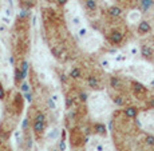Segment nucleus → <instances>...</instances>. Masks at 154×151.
<instances>
[{
  "instance_id": "a211bd4d",
  "label": "nucleus",
  "mask_w": 154,
  "mask_h": 151,
  "mask_svg": "<svg viewBox=\"0 0 154 151\" xmlns=\"http://www.w3.org/2000/svg\"><path fill=\"white\" fill-rule=\"evenodd\" d=\"M24 79V75H23V71L22 68H15V80L20 82Z\"/></svg>"
},
{
  "instance_id": "4468645a",
  "label": "nucleus",
  "mask_w": 154,
  "mask_h": 151,
  "mask_svg": "<svg viewBox=\"0 0 154 151\" xmlns=\"http://www.w3.org/2000/svg\"><path fill=\"white\" fill-rule=\"evenodd\" d=\"M110 86L112 88H119V87H122V82H121V79L118 76H111Z\"/></svg>"
},
{
  "instance_id": "72a5a7b5",
  "label": "nucleus",
  "mask_w": 154,
  "mask_h": 151,
  "mask_svg": "<svg viewBox=\"0 0 154 151\" xmlns=\"http://www.w3.org/2000/svg\"><path fill=\"white\" fill-rule=\"evenodd\" d=\"M27 127H28V119H27V118H26V119L23 120V124H22V130H24V131H26V130H27Z\"/></svg>"
},
{
  "instance_id": "20e7f679",
  "label": "nucleus",
  "mask_w": 154,
  "mask_h": 151,
  "mask_svg": "<svg viewBox=\"0 0 154 151\" xmlns=\"http://www.w3.org/2000/svg\"><path fill=\"white\" fill-rule=\"evenodd\" d=\"M122 40H123V34L121 31H112L111 34H110V41L112 44H121L122 43Z\"/></svg>"
},
{
  "instance_id": "2eb2a0df",
  "label": "nucleus",
  "mask_w": 154,
  "mask_h": 151,
  "mask_svg": "<svg viewBox=\"0 0 154 151\" xmlns=\"http://www.w3.org/2000/svg\"><path fill=\"white\" fill-rule=\"evenodd\" d=\"M85 4H86V8H87L88 11H95L97 7H98L95 0H86Z\"/></svg>"
},
{
  "instance_id": "6ab92c4d",
  "label": "nucleus",
  "mask_w": 154,
  "mask_h": 151,
  "mask_svg": "<svg viewBox=\"0 0 154 151\" xmlns=\"http://www.w3.org/2000/svg\"><path fill=\"white\" fill-rule=\"evenodd\" d=\"M58 135H59V130H58V128H52L51 131L48 132V135H47V138H48L50 140H55V139L58 138Z\"/></svg>"
},
{
  "instance_id": "f704fd0d",
  "label": "nucleus",
  "mask_w": 154,
  "mask_h": 151,
  "mask_svg": "<svg viewBox=\"0 0 154 151\" xmlns=\"http://www.w3.org/2000/svg\"><path fill=\"white\" fill-rule=\"evenodd\" d=\"M5 96V92H4V88H3V86L0 84V99H4Z\"/></svg>"
},
{
  "instance_id": "c85d7f7f",
  "label": "nucleus",
  "mask_w": 154,
  "mask_h": 151,
  "mask_svg": "<svg viewBox=\"0 0 154 151\" xmlns=\"http://www.w3.org/2000/svg\"><path fill=\"white\" fill-rule=\"evenodd\" d=\"M0 19H2V22H3V23H4V24H10V23H11V19H10V17L4 16V15H3V16H2V17H0Z\"/></svg>"
},
{
  "instance_id": "b1692460",
  "label": "nucleus",
  "mask_w": 154,
  "mask_h": 151,
  "mask_svg": "<svg viewBox=\"0 0 154 151\" xmlns=\"http://www.w3.org/2000/svg\"><path fill=\"white\" fill-rule=\"evenodd\" d=\"M20 88H22V91L23 92H29V86H28V83L27 82H23L22 83V86H20Z\"/></svg>"
},
{
  "instance_id": "5701e85b",
  "label": "nucleus",
  "mask_w": 154,
  "mask_h": 151,
  "mask_svg": "<svg viewBox=\"0 0 154 151\" xmlns=\"http://www.w3.org/2000/svg\"><path fill=\"white\" fill-rule=\"evenodd\" d=\"M112 102H114L117 106H123V99H122V96H119V95L112 98Z\"/></svg>"
},
{
  "instance_id": "58836bf2",
  "label": "nucleus",
  "mask_w": 154,
  "mask_h": 151,
  "mask_svg": "<svg viewBox=\"0 0 154 151\" xmlns=\"http://www.w3.org/2000/svg\"><path fill=\"white\" fill-rule=\"evenodd\" d=\"M67 2H69V0H58L59 4H67Z\"/></svg>"
},
{
  "instance_id": "473e14b6",
  "label": "nucleus",
  "mask_w": 154,
  "mask_h": 151,
  "mask_svg": "<svg viewBox=\"0 0 154 151\" xmlns=\"http://www.w3.org/2000/svg\"><path fill=\"white\" fill-rule=\"evenodd\" d=\"M27 150H31L32 149V139L31 138H27V146H26Z\"/></svg>"
},
{
  "instance_id": "0eeeda50",
  "label": "nucleus",
  "mask_w": 154,
  "mask_h": 151,
  "mask_svg": "<svg viewBox=\"0 0 154 151\" xmlns=\"http://www.w3.org/2000/svg\"><path fill=\"white\" fill-rule=\"evenodd\" d=\"M44 120H34V124H32V128L36 134H42L44 131Z\"/></svg>"
},
{
  "instance_id": "f8f14e48",
  "label": "nucleus",
  "mask_w": 154,
  "mask_h": 151,
  "mask_svg": "<svg viewBox=\"0 0 154 151\" xmlns=\"http://www.w3.org/2000/svg\"><path fill=\"white\" fill-rule=\"evenodd\" d=\"M140 17H141V12L140 11H131L129 12V22L130 23H140Z\"/></svg>"
},
{
  "instance_id": "bb28decb",
  "label": "nucleus",
  "mask_w": 154,
  "mask_h": 151,
  "mask_svg": "<svg viewBox=\"0 0 154 151\" xmlns=\"http://www.w3.org/2000/svg\"><path fill=\"white\" fill-rule=\"evenodd\" d=\"M79 99L82 100V102H87V99H88V95L86 92H81L79 94Z\"/></svg>"
},
{
  "instance_id": "6e6552de",
  "label": "nucleus",
  "mask_w": 154,
  "mask_h": 151,
  "mask_svg": "<svg viewBox=\"0 0 154 151\" xmlns=\"http://www.w3.org/2000/svg\"><path fill=\"white\" fill-rule=\"evenodd\" d=\"M87 83H88V86H90L91 88H94V90H98V88L100 87L98 78H97V76H94V75L88 76V78H87Z\"/></svg>"
},
{
  "instance_id": "4be33fe9",
  "label": "nucleus",
  "mask_w": 154,
  "mask_h": 151,
  "mask_svg": "<svg viewBox=\"0 0 154 151\" xmlns=\"http://www.w3.org/2000/svg\"><path fill=\"white\" fill-rule=\"evenodd\" d=\"M20 68H22L23 75H24V79H26V76H27V71H28V62H27V60L23 62L22 66H20Z\"/></svg>"
},
{
  "instance_id": "ddd939ff",
  "label": "nucleus",
  "mask_w": 154,
  "mask_h": 151,
  "mask_svg": "<svg viewBox=\"0 0 154 151\" xmlns=\"http://www.w3.org/2000/svg\"><path fill=\"white\" fill-rule=\"evenodd\" d=\"M109 14H110V16H112V17H119L121 15H122V10H121L119 7H117V5H112V7L109 8Z\"/></svg>"
},
{
  "instance_id": "7ed1b4c3",
  "label": "nucleus",
  "mask_w": 154,
  "mask_h": 151,
  "mask_svg": "<svg viewBox=\"0 0 154 151\" xmlns=\"http://www.w3.org/2000/svg\"><path fill=\"white\" fill-rule=\"evenodd\" d=\"M150 29H152V26H150V23L147 22V20H141V22L138 23V34L140 35L149 34Z\"/></svg>"
},
{
  "instance_id": "ea45409f",
  "label": "nucleus",
  "mask_w": 154,
  "mask_h": 151,
  "mask_svg": "<svg viewBox=\"0 0 154 151\" xmlns=\"http://www.w3.org/2000/svg\"><path fill=\"white\" fill-rule=\"evenodd\" d=\"M130 2H133V3H137V2H140V0H130Z\"/></svg>"
},
{
  "instance_id": "1a4fd4ad",
  "label": "nucleus",
  "mask_w": 154,
  "mask_h": 151,
  "mask_svg": "<svg viewBox=\"0 0 154 151\" xmlns=\"http://www.w3.org/2000/svg\"><path fill=\"white\" fill-rule=\"evenodd\" d=\"M140 7L142 12H147L153 7V0H140Z\"/></svg>"
},
{
  "instance_id": "a19ab883",
  "label": "nucleus",
  "mask_w": 154,
  "mask_h": 151,
  "mask_svg": "<svg viewBox=\"0 0 154 151\" xmlns=\"http://www.w3.org/2000/svg\"><path fill=\"white\" fill-rule=\"evenodd\" d=\"M26 151H31V150H26Z\"/></svg>"
},
{
  "instance_id": "39448f33",
  "label": "nucleus",
  "mask_w": 154,
  "mask_h": 151,
  "mask_svg": "<svg viewBox=\"0 0 154 151\" xmlns=\"http://www.w3.org/2000/svg\"><path fill=\"white\" fill-rule=\"evenodd\" d=\"M123 112H125V115L129 118V119H134V118H137V115H138V108L130 106V107H126Z\"/></svg>"
},
{
  "instance_id": "aec40b11",
  "label": "nucleus",
  "mask_w": 154,
  "mask_h": 151,
  "mask_svg": "<svg viewBox=\"0 0 154 151\" xmlns=\"http://www.w3.org/2000/svg\"><path fill=\"white\" fill-rule=\"evenodd\" d=\"M100 66H102L105 70H110L111 68V63H110L109 59H102V60H100Z\"/></svg>"
},
{
  "instance_id": "f3484780",
  "label": "nucleus",
  "mask_w": 154,
  "mask_h": 151,
  "mask_svg": "<svg viewBox=\"0 0 154 151\" xmlns=\"http://www.w3.org/2000/svg\"><path fill=\"white\" fill-rule=\"evenodd\" d=\"M81 75H82V72H81V70H79L78 67H74V68H71V71H70V76H71V78L78 79V78H81Z\"/></svg>"
},
{
  "instance_id": "f257e3e1",
  "label": "nucleus",
  "mask_w": 154,
  "mask_h": 151,
  "mask_svg": "<svg viewBox=\"0 0 154 151\" xmlns=\"http://www.w3.org/2000/svg\"><path fill=\"white\" fill-rule=\"evenodd\" d=\"M90 107L94 115H102L109 110V102L102 94H95L90 99Z\"/></svg>"
},
{
  "instance_id": "423d86ee",
  "label": "nucleus",
  "mask_w": 154,
  "mask_h": 151,
  "mask_svg": "<svg viewBox=\"0 0 154 151\" xmlns=\"http://www.w3.org/2000/svg\"><path fill=\"white\" fill-rule=\"evenodd\" d=\"M82 23H83V20H82L81 15H74V16L71 17V26H72V28H78L79 29L81 27H83Z\"/></svg>"
},
{
  "instance_id": "c756f323",
  "label": "nucleus",
  "mask_w": 154,
  "mask_h": 151,
  "mask_svg": "<svg viewBox=\"0 0 154 151\" xmlns=\"http://www.w3.org/2000/svg\"><path fill=\"white\" fill-rule=\"evenodd\" d=\"M138 51H140V50L137 48V47H131V48H130V55H133V56H135L138 54Z\"/></svg>"
},
{
  "instance_id": "4c0bfd02",
  "label": "nucleus",
  "mask_w": 154,
  "mask_h": 151,
  "mask_svg": "<svg viewBox=\"0 0 154 151\" xmlns=\"http://www.w3.org/2000/svg\"><path fill=\"white\" fill-rule=\"evenodd\" d=\"M51 99L54 100V102H58V100H59V96L56 95V94H54V95H51Z\"/></svg>"
},
{
  "instance_id": "393cba45",
  "label": "nucleus",
  "mask_w": 154,
  "mask_h": 151,
  "mask_svg": "<svg viewBox=\"0 0 154 151\" xmlns=\"http://www.w3.org/2000/svg\"><path fill=\"white\" fill-rule=\"evenodd\" d=\"M47 103H48V107L51 108V110H56V102H54V100H52L51 98H48Z\"/></svg>"
},
{
  "instance_id": "c9c22d12",
  "label": "nucleus",
  "mask_w": 154,
  "mask_h": 151,
  "mask_svg": "<svg viewBox=\"0 0 154 151\" xmlns=\"http://www.w3.org/2000/svg\"><path fill=\"white\" fill-rule=\"evenodd\" d=\"M26 16H27V11L23 10V11H20V14H19L17 17H19V19H23V17H26Z\"/></svg>"
},
{
  "instance_id": "79ce46f5",
  "label": "nucleus",
  "mask_w": 154,
  "mask_h": 151,
  "mask_svg": "<svg viewBox=\"0 0 154 151\" xmlns=\"http://www.w3.org/2000/svg\"><path fill=\"white\" fill-rule=\"evenodd\" d=\"M153 47H154V41H153Z\"/></svg>"
},
{
  "instance_id": "2f4dec72",
  "label": "nucleus",
  "mask_w": 154,
  "mask_h": 151,
  "mask_svg": "<svg viewBox=\"0 0 154 151\" xmlns=\"http://www.w3.org/2000/svg\"><path fill=\"white\" fill-rule=\"evenodd\" d=\"M123 60H126V56H125V55H118V56H115V62H123Z\"/></svg>"
},
{
  "instance_id": "e433bc0d",
  "label": "nucleus",
  "mask_w": 154,
  "mask_h": 151,
  "mask_svg": "<svg viewBox=\"0 0 154 151\" xmlns=\"http://www.w3.org/2000/svg\"><path fill=\"white\" fill-rule=\"evenodd\" d=\"M147 106H149L150 108H154V98H152V99L149 100V103H147Z\"/></svg>"
},
{
  "instance_id": "7c9ffc66",
  "label": "nucleus",
  "mask_w": 154,
  "mask_h": 151,
  "mask_svg": "<svg viewBox=\"0 0 154 151\" xmlns=\"http://www.w3.org/2000/svg\"><path fill=\"white\" fill-rule=\"evenodd\" d=\"M24 96H26V100H27L28 103H31V102H32V94H31V92H26V94H24Z\"/></svg>"
},
{
  "instance_id": "a878e982",
  "label": "nucleus",
  "mask_w": 154,
  "mask_h": 151,
  "mask_svg": "<svg viewBox=\"0 0 154 151\" xmlns=\"http://www.w3.org/2000/svg\"><path fill=\"white\" fill-rule=\"evenodd\" d=\"M4 16H7V17H11V16H12V8H11V7L4 8Z\"/></svg>"
},
{
  "instance_id": "dca6fc26",
  "label": "nucleus",
  "mask_w": 154,
  "mask_h": 151,
  "mask_svg": "<svg viewBox=\"0 0 154 151\" xmlns=\"http://www.w3.org/2000/svg\"><path fill=\"white\" fill-rule=\"evenodd\" d=\"M78 36L81 38V39H86V38L88 36V28L87 27H81L78 29Z\"/></svg>"
},
{
  "instance_id": "f03ea898",
  "label": "nucleus",
  "mask_w": 154,
  "mask_h": 151,
  "mask_svg": "<svg viewBox=\"0 0 154 151\" xmlns=\"http://www.w3.org/2000/svg\"><path fill=\"white\" fill-rule=\"evenodd\" d=\"M100 46V39L97 35H93V36H87L86 38V40H85V44H83V47L87 51H95L97 48Z\"/></svg>"
},
{
  "instance_id": "412c9836",
  "label": "nucleus",
  "mask_w": 154,
  "mask_h": 151,
  "mask_svg": "<svg viewBox=\"0 0 154 151\" xmlns=\"http://www.w3.org/2000/svg\"><path fill=\"white\" fill-rule=\"evenodd\" d=\"M145 142H146L147 146L154 147V137H153V135H146V138H145Z\"/></svg>"
},
{
  "instance_id": "9b49d317",
  "label": "nucleus",
  "mask_w": 154,
  "mask_h": 151,
  "mask_svg": "<svg viewBox=\"0 0 154 151\" xmlns=\"http://www.w3.org/2000/svg\"><path fill=\"white\" fill-rule=\"evenodd\" d=\"M141 55L146 59H150L153 56V50L149 46H142L141 47Z\"/></svg>"
},
{
  "instance_id": "cd10ccee",
  "label": "nucleus",
  "mask_w": 154,
  "mask_h": 151,
  "mask_svg": "<svg viewBox=\"0 0 154 151\" xmlns=\"http://www.w3.org/2000/svg\"><path fill=\"white\" fill-rule=\"evenodd\" d=\"M59 151H66V143H64L63 139L59 142Z\"/></svg>"
},
{
  "instance_id": "9d476101",
  "label": "nucleus",
  "mask_w": 154,
  "mask_h": 151,
  "mask_svg": "<svg viewBox=\"0 0 154 151\" xmlns=\"http://www.w3.org/2000/svg\"><path fill=\"white\" fill-rule=\"evenodd\" d=\"M106 126H105V123H95L94 124V131L97 132L98 135H106Z\"/></svg>"
}]
</instances>
